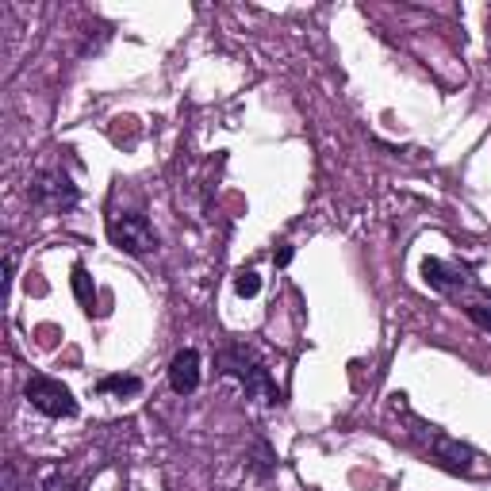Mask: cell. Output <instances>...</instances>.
<instances>
[{
	"label": "cell",
	"mask_w": 491,
	"mask_h": 491,
	"mask_svg": "<svg viewBox=\"0 0 491 491\" xmlns=\"http://www.w3.org/2000/svg\"><path fill=\"white\" fill-rule=\"evenodd\" d=\"M273 261H277L280 269H284V265H292V246H280V250L273 253Z\"/></svg>",
	"instance_id": "15"
},
{
	"label": "cell",
	"mask_w": 491,
	"mask_h": 491,
	"mask_svg": "<svg viewBox=\"0 0 491 491\" xmlns=\"http://www.w3.org/2000/svg\"><path fill=\"white\" fill-rule=\"evenodd\" d=\"M43 491H74V484H69V480H66V476H54V480H51V484H46Z\"/></svg>",
	"instance_id": "14"
},
{
	"label": "cell",
	"mask_w": 491,
	"mask_h": 491,
	"mask_svg": "<svg viewBox=\"0 0 491 491\" xmlns=\"http://www.w3.org/2000/svg\"><path fill=\"white\" fill-rule=\"evenodd\" d=\"M23 395H27V403L39 415H46V418H69V415H77L74 392H69L62 380H54V377H27V384H23Z\"/></svg>",
	"instance_id": "2"
},
{
	"label": "cell",
	"mask_w": 491,
	"mask_h": 491,
	"mask_svg": "<svg viewBox=\"0 0 491 491\" xmlns=\"http://www.w3.org/2000/svg\"><path fill=\"white\" fill-rule=\"evenodd\" d=\"M423 277H426V284L434 288V292H457V288H472L476 280L464 273V269H453V265H446V261H438V257H426L423 261Z\"/></svg>",
	"instance_id": "7"
},
{
	"label": "cell",
	"mask_w": 491,
	"mask_h": 491,
	"mask_svg": "<svg viewBox=\"0 0 491 491\" xmlns=\"http://www.w3.org/2000/svg\"><path fill=\"white\" fill-rule=\"evenodd\" d=\"M246 461H250L253 476H261V480H265V476H273V469H277V453L269 449V441H265V438H257V441H253V453H250Z\"/></svg>",
	"instance_id": "8"
},
{
	"label": "cell",
	"mask_w": 491,
	"mask_h": 491,
	"mask_svg": "<svg viewBox=\"0 0 491 491\" xmlns=\"http://www.w3.org/2000/svg\"><path fill=\"white\" fill-rule=\"evenodd\" d=\"M4 491H19V480H16V464H4Z\"/></svg>",
	"instance_id": "13"
},
{
	"label": "cell",
	"mask_w": 491,
	"mask_h": 491,
	"mask_svg": "<svg viewBox=\"0 0 491 491\" xmlns=\"http://www.w3.org/2000/svg\"><path fill=\"white\" fill-rule=\"evenodd\" d=\"M219 369H223L227 377H238L246 384V395H253L257 403H265V407H277L280 403V388L273 384V377H269V369L253 357V349L227 346L223 354H219Z\"/></svg>",
	"instance_id": "1"
},
{
	"label": "cell",
	"mask_w": 491,
	"mask_h": 491,
	"mask_svg": "<svg viewBox=\"0 0 491 491\" xmlns=\"http://www.w3.org/2000/svg\"><path fill=\"white\" fill-rule=\"evenodd\" d=\"M169 388L177 395H192L200 388V354L196 349H181V354H173L169 361Z\"/></svg>",
	"instance_id": "6"
},
{
	"label": "cell",
	"mask_w": 491,
	"mask_h": 491,
	"mask_svg": "<svg viewBox=\"0 0 491 491\" xmlns=\"http://www.w3.org/2000/svg\"><path fill=\"white\" fill-rule=\"evenodd\" d=\"M426 446L430 453H434V461H441L449 472H472V461H476V453L469 446H461V441H453L449 434H441V430L430 426V434H426Z\"/></svg>",
	"instance_id": "5"
},
{
	"label": "cell",
	"mask_w": 491,
	"mask_h": 491,
	"mask_svg": "<svg viewBox=\"0 0 491 491\" xmlns=\"http://www.w3.org/2000/svg\"><path fill=\"white\" fill-rule=\"evenodd\" d=\"M27 196H31L35 207H43V212H69V207H77V200H81L77 184L69 181L66 173H58V169L35 173Z\"/></svg>",
	"instance_id": "4"
},
{
	"label": "cell",
	"mask_w": 491,
	"mask_h": 491,
	"mask_svg": "<svg viewBox=\"0 0 491 491\" xmlns=\"http://www.w3.org/2000/svg\"><path fill=\"white\" fill-rule=\"evenodd\" d=\"M74 292H77V300L85 303V308H92V288H89V273H85V265H77V269H74Z\"/></svg>",
	"instance_id": "11"
},
{
	"label": "cell",
	"mask_w": 491,
	"mask_h": 491,
	"mask_svg": "<svg viewBox=\"0 0 491 491\" xmlns=\"http://www.w3.org/2000/svg\"><path fill=\"white\" fill-rule=\"evenodd\" d=\"M235 292H238V296H246V300H253L257 292H261V277H257L253 269H242V273L235 277Z\"/></svg>",
	"instance_id": "10"
},
{
	"label": "cell",
	"mask_w": 491,
	"mask_h": 491,
	"mask_svg": "<svg viewBox=\"0 0 491 491\" xmlns=\"http://www.w3.org/2000/svg\"><path fill=\"white\" fill-rule=\"evenodd\" d=\"M108 238L112 246H120L123 253L143 257L150 250H158V235L150 227V219L143 212H127V215H112L108 219Z\"/></svg>",
	"instance_id": "3"
},
{
	"label": "cell",
	"mask_w": 491,
	"mask_h": 491,
	"mask_svg": "<svg viewBox=\"0 0 491 491\" xmlns=\"http://www.w3.org/2000/svg\"><path fill=\"white\" fill-rule=\"evenodd\" d=\"M464 315H469V319L480 326V331H487L491 334V311H484L480 303H464Z\"/></svg>",
	"instance_id": "12"
},
{
	"label": "cell",
	"mask_w": 491,
	"mask_h": 491,
	"mask_svg": "<svg viewBox=\"0 0 491 491\" xmlns=\"http://www.w3.org/2000/svg\"><path fill=\"white\" fill-rule=\"evenodd\" d=\"M97 392H104V395H138L143 392V380L138 377H104L97 384Z\"/></svg>",
	"instance_id": "9"
}]
</instances>
